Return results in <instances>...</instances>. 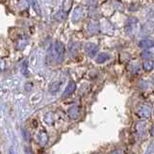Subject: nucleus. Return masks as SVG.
Returning a JSON list of instances; mask_svg holds the SVG:
<instances>
[{
    "instance_id": "9",
    "label": "nucleus",
    "mask_w": 154,
    "mask_h": 154,
    "mask_svg": "<svg viewBox=\"0 0 154 154\" xmlns=\"http://www.w3.org/2000/svg\"><path fill=\"white\" fill-rule=\"evenodd\" d=\"M151 135L154 137V126H153V128H152V130H151Z\"/></svg>"
},
{
    "instance_id": "1",
    "label": "nucleus",
    "mask_w": 154,
    "mask_h": 154,
    "mask_svg": "<svg viewBox=\"0 0 154 154\" xmlns=\"http://www.w3.org/2000/svg\"><path fill=\"white\" fill-rule=\"evenodd\" d=\"M150 114H151V108H150V106H148V105L142 106L139 110V116L143 118H149L150 117Z\"/></svg>"
},
{
    "instance_id": "8",
    "label": "nucleus",
    "mask_w": 154,
    "mask_h": 154,
    "mask_svg": "<svg viewBox=\"0 0 154 154\" xmlns=\"http://www.w3.org/2000/svg\"><path fill=\"white\" fill-rule=\"evenodd\" d=\"M141 56L145 60H148V59H150L152 57V54L150 52H148V51H144V52H142Z\"/></svg>"
},
{
    "instance_id": "5",
    "label": "nucleus",
    "mask_w": 154,
    "mask_h": 154,
    "mask_svg": "<svg viewBox=\"0 0 154 154\" xmlns=\"http://www.w3.org/2000/svg\"><path fill=\"white\" fill-rule=\"evenodd\" d=\"M154 68V62L150 59H148V60H145V62L144 63V69L145 72H150Z\"/></svg>"
},
{
    "instance_id": "6",
    "label": "nucleus",
    "mask_w": 154,
    "mask_h": 154,
    "mask_svg": "<svg viewBox=\"0 0 154 154\" xmlns=\"http://www.w3.org/2000/svg\"><path fill=\"white\" fill-rule=\"evenodd\" d=\"M75 90V84H74L73 82H70L69 83V85L68 86V88L66 89V91H65V93H64V94H63V96H69L70 93H73V91Z\"/></svg>"
},
{
    "instance_id": "3",
    "label": "nucleus",
    "mask_w": 154,
    "mask_h": 154,
    "mask_svg": "<svg viewBox=\"0 0 154 154\" xmlns=\"http://www.w3.org/2000/svg\"><path fill=\"white\" fill-rule=\"evenodd\" d=\"M139 46L141 48H144V49H149L154 46V42L149 39H145L139 42Z\"/></svg>"
},
{
    "instance_id": "10",
    "label": "nucleus",
    "mask_w": 154,
    "mask_h": 154,
    "mask_svg": "<svg viewBox=\"0 0 154 154\" xmlns=\"http://www.w3.org/2000/svg\"><path fill=\"white\" fill-rule=\"evenodd\" d=\"M153 81H154V75H153Z\"/></svg>"
},
{
    "instance_id": "7",
    "label": "nucleus",
    "mask_w": 154,
    "mask_h": 154,
    "mask_svg": "<svg viewBox=\"0 0 154 154\" xmlns=\"http://www.w3.org/2000/svg\"><path fill=\"white\" fill-rule=\"evenodd\" d=\"M129 69L131 70L133 73H137L140 70V64L138 62H132L131 64L129 65Z\"/></svg>"
},
{
    "instance_id": "2",
    "label": "nucleus",
    "mask_w": 154,
    "mask_h": 154,
    "mask_svg": "<svg viewBox=\"0 0 154 154\" xmlns=\"http://www.w3.org/2000/svg\"><path fill=\"white\" fill-rule=\"evenodd\" d=\"M97 50L98 47L96 45H93V43H87V45L85 46V51L91 57H93L96 54Z\"/></svg>"
},
{
    "instance_id": "4",
    "label": "nucleus",
    "mask_w": 154,
    "mask_h": 154,
    "mask_svg": "<svg viewBox=\"0 0 154 154\" xmlns=\"http://www.w3.org/2000/svg\"><path fill=\"white\" fill-rule=\"evenodd\" d=\"M109 59H110V55L108 53H101L97 56L96 62L98 63V64H102V63L106 62L107 60H109Z\"/></svg>"
}]
</instances>
